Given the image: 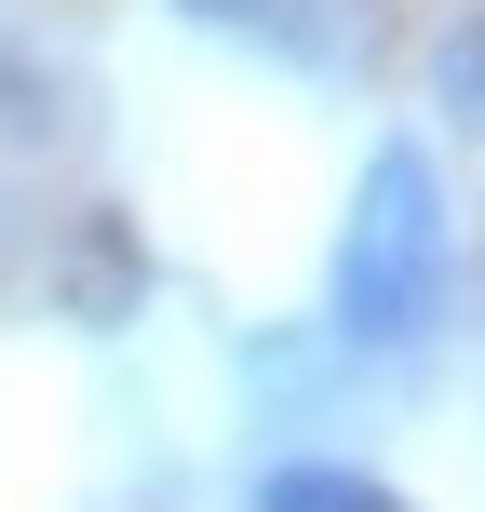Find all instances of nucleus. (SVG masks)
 I'll return each instance as SVG.
<instances>
[{
  "label": "nucleus",
  "instance_id": "nucleus-1",
  "mask_svg": "<svg viewBox=\"0 0 485 512\" xmlns=\"http://www.w3.org/2000/svg\"><path fill=\"white\" fill-rule=\"evenodd\" d=\"M445 270H459V203H445L432 135H378L351 176V230L324 270V324L337 351H418L445 324Z\"/></svg>",
  "mask_w": 485,
  "mask_h": 512
},
{
  "label": "nucleus",
  "instance_id": "nucleus-2",
  "mask_svg": "<svg viewBox=\"0 0 485 512\" xmlns=\"http://www.w3.org/2000/svg\"><path fill=\"white\" fill-rule=\"evenodd\" d=\"M256 512H405V499L351 459H283V472H256Z\"/></svg>",
  "mask_w": 485,
  "mask_h": 512
},
{
  "label": "nucleus",
  "instance_id": "nucleus-3",
  "mask_svg": "<svg viewBox=\"0 0 485 512\" xmlns=\"http://www.w3.org/2000/svg\"><path fill=\"white\" fill-rule=\"evenodd\" d=\"M189 27H256V41H283V54H310V68H337V27H324V0H176Z\"/></svg>",
  "mask_w": 485,
  "mask_h": 512
},
{
  "label": "nucleus",
  "instance_id": "nucleus-4",
  "mask_svg": "<svg viewBox=\"0 0 485 512\" xmlns=\"http://www.w3.org/2000/svg\"><path fill=\"white\" fill-rule=\"evenodd\" d=\"M135 283H149V256H135V243L95 216V243H81V270H68V310H81V324H122V297H135Z\"/></svg>",
  "mask_w": 485,
  "mask_h": 512
},
{
  "label": "nucleus",
  "instance_id": "nucleus-5",
  "mask_svg": "<svg viewBox=\"0 0 485 512\" xmlns=\"http://www.w3.org/2000/svg\"><path fill=\"white\" fill-rule=\"evenodd\" d=\"M432 95H445V122L485 135V14H459V27L432 41Z\"/></svg>",
  "mask_w": 485,
  "mask_h": 512
}]
</instances>
